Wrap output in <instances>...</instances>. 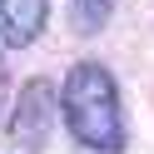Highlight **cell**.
Returning a JSON list of instances; mask_svg holds the SVG:
<instances>
[{
	"label": "cell",
	"mask_w": 154,
	"mask_h": 154,
	"mask_svg": "<svg viewBox=\"0 0 154 154\" xmlns=\"http://www.w3.org/2000/svg\"><path fill=\"white\" fill-rule=\"evenodd\" d=\"M60 114L80 154H124L119 85L100 60H80L60 85Z\"/></svg>",
	"instance_id": "6da1fadb"
},
{
	"label": "cell",
	"mask_w": 154,
	"mask_h": 154,
	"mask_svg": "<svg viewBox=\"0 0 154 154\" xmlns=\"http://www.w3.org/2000/svg\"><path fill=\"white\" fill-rule=\"evenodd\" d=\"M55 124H60V90L50 80L20 85V100L5 119V154H40L50 144Z\"/></svg>",
	"instance_id": "7a4b0ae2"
},
{
	"label": "cell",
	"mask_w": 154,
	"mask_h": 154,
	"mask_svg": "<svg viewBox=\"0 0 154 154\" xmlns=\"http://www.w3.org/2000/svg\"><path fill=\"white\" fill-rule=\"evenodd\" d=\"M50 0H0V50H25L40 40Z\"/></svg>",
	"instance_id": "3957f363"
},
{
	"label": "cell",
	"mask_w": 154,
	"mask_h": 154,
	"mask_svg": "<svg viewBox=\"0 0 154 154\" xmlns=\"http://www.w3.org/2000/svg\"><path fill=\"white\" fill-rule=\"evenodd\" d=\"M114 5H119V0H70V25H75V35H100L104 20L114 15Z\"/></svg>",
	"instance_id": "277c9868"
},
{
	"label": "cell",
	"mask_w": 154,
	"mask_h": 154,
	"mask_svg": "<svg viewBox=\"0 0 154 154\" xmlns=\"http://www.w3.org/2000/svg\"><path fill=\"white\" fill-rule=\"evenodd\" d=\"M5 94H10V75H5V55H0V109H5Z\"/></svg>",
	"instance_id": "5b68a950"
}]
</instances>
